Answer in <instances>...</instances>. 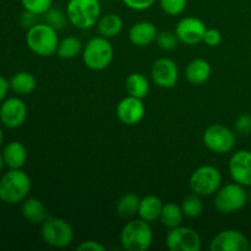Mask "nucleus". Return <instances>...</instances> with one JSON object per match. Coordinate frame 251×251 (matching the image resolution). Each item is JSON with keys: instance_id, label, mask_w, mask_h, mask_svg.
Instances as JSON below:
<instances>
[{"instance_id": "obj_18", "label": "nucleus", "mask_w": 251, "mask_h": 251, "mask_svg": "<svg viewBox=\"0 0 251 251\" xmlns=\"http://www.w3.org/2000/svg\"><path fill=\"white\" fill-rule=\"evenodd\" d=\"M1 154L5 166L9 167L10 169H22L28 158L26 147L20 141H11L5 145Z\"/></svg>"}, {"instance_id": "obj_41", "label": "nucleus", "mask_w": 251, "mask_h": 251, "mask_svg": "<svg viewBox=\"0 0 251 251\" xmlns=\"http://www.w3.org/2000/svg\"><path fill=\"white\" fill-rule=\"evenodd\" d=\"M249 250H251V247H250V248H249Z\"/></svg>"}, {"instance_id": "obj_8", "label": "nucleus", "mask_w": 251, "mask_h": 251, "mask_svg": "<svg viewBox=\"0 0 251 251\" xmlns=\"http://www.w3.org/2000/svg\"><path fill=\"white\" fill-rule=\"evenodd\" d=\"M189 184L191 191L201 198L215 195L222 185V174L213 166H201L191 174Z\"/></svg>"}, {"instance_id": "obj_30", "label": "nucleus", "mask_w": 251, "mask_h": 251, "mask_svg": "<svg viewBox=\"0 0 251 251\" xmlns=\"http://www.w3.org/2000/svg\"><path fill=\"white\" fill-rule=\"evenodd\" d=\"M156 42L162 50L171 51V50H174V49L178 47L179 38L176 34V32L163 31V32H159L158 36H157Z\"/></svg>"}, {"instance_id": "obj_34", "label": "nucleus", "mask_w": 251, "mask_h": 251, "mask_svg": "<svg viewBox=\"0 0 251 251\" xmlns=\"http://www.w3.org/2000/svg\"><path fill=\"white\" fill-rule=\"evenodd\" d=\"M123 4L134 11H145L153 6L156 0H122Z\"/></svg>"}, {"instance_id": "obj_14", "label": "nucleus", "mask_w": 251, "mask_h": 251, "mask_svg": "<svg viewBox=\"0 0 251 251\" xmlns=\"http://www.w3.org/2000/svg\"><path fill=\"white\" fill-rule=\"evenodd\" d=\"M249 248L248 238L235 229L222 230L213 238L210 244L211 251H247Z\"/></svg>"}, {"instance_id": "obj_38", "label": "nucleus", "mask_w": 251, "mask_h": 251, "mask_svg": "<svg viewBox=\"0 0 251 251\" xmlns=\"http://www.w3.org/2000/svg\"><path fill=\"white\" fill-rule=\"evenodd\" d=\"M9 91H10V82L4 77V76L0 75V103L7 97Z\"/></svg>"}, {"instance_id": "obj_21", "label": "nucleus", "mask_w": 251, "mask_h": 251, "mask_svg": "<svg viewBox=\"0 0 251 251\" xmlns=\"http://www.w3.org/2000/svg\"><path fill=\"white\" fill-rule=\"evenodd\" d=\"M10 90L19 96H28L36 90L37 80L28 71H19L9 80Z\"/></svg>"}, {"instance_id": "obj_12", "label": "nucleus", "mask_w": 251, "mask_h": 251, "mask_svg": "<svg viewBox=\"0 0 251 251\" xmlns=\"http://www.w3.org/2000/svg\"><path fill=\"white\" fill-rule=\"evenodd\" d=\"M207 29L205 22L198 17H184L176 27V34L179 42L186 46H195L203 41V36Z\"/></svg>"}, {"instance_id": "obj_27", "label": "nucleus", "mask_w": 251, "mask_h": 251, "mask_svg": "<svg viewBox=\"0 0 251 251\" xmlns=\"http://www.w3.org/2000/svg\"><path fill=\"white\" fill-rule=\"evenodd\" d=\"M82 49L83 44L77 37L68 36L59 42L56 54H58L59 58L64 59V60H70V59L76 58L78 54L82 53Z\"/></svg>"}, {"instance_id": "obj_3", "label": "nucleus", "mask_w": 251, "mask_h": 251, "mask_svg": "<svg viewBox=\"0 0 251 251\" xmlns=\"http://www.w3.org/2000/svg\"><path fill=\"white\" fill-rule=\"evenodd\" d=\"M65 12L69 22L74 27L88 29L97 25L102 6L100 0H69Z\"/></svg>"}, {"instance_id": "obj_40", "label": "nucleus", "mask_w": 251, "mask_h": 251, "mask_svg": "<svg viewBox=\"0 0 251 251\" xmlns=\"http://www.w3.org/2000/svg\"><path fill=\"white\" fill-rule=\"evenodd\" d=\"M2 141H4V134H2V130L1 127H0V147H1Z\"/></svg>"}, {"instance_id": "obj_37", "label": "nucleus", "mask_w": 251, "mask_h": 251, "mask_svg": "<svg viewBox=\"0 0 251 251\" xmlns=\"http://www.w3.org/2000/svg\"><path fill=\"white\" fill-rule=\"evenodd\" d=\"M105 248L95 240H85L77 245V251H104Z\"/></svg>"}, {"instance_id": "obj_13", "label": "nucleus", "mask_w": 251, "mask_h": 251, "mask_svg": "<svg viewBox=\"0 0 251 251\" xmlns=\"http://www.w3.org/2000/svg\"><path fill=\"white\" fill-rule=\"evenodd\" d=\"M151 76L153 82L161 88H173L179 78V69L176 61L169 58H161L152 65Z\"/></svg>"}, {"instance_id": "obj_26", "label": "nucleus", "mask_w": 251, "mask_h": 251, "mask_svg": "<svg viewBox=\"0 0 251 251\" xmlns=\"http://www.w3.org/2000/svg\"><path fill=\"white\" fill-rule=\"evenodd\" d=\"M183 218L184 212L181 210V206L176 205L174 202L163 203V208H162L159 220H161L162 225L164 227H167L168 229L179 227L183 223Z\"/></svg>"}, {"instance_id": "obj_20", "label": "nucleus", "mask_w": 251, "mask_h": 251, "mask_svg": "<svg viewBox=\"0 0 251 251\" xmlns=\"http://www.w3.org/2000/svg\"><path fill=\"white\" fill-rule=\"evenodd\" d=\"M21 211L25 220L32 225H42L49 216L44 203L36 198H27L22 201Z\"/></svg>"}, {"instance_id": "obj_1", "label": "nucleus", "mask_w": 251, "mask_h": 251, "mask_svg": "<svg viewBox=\"0 0 251 251\" xmlns=\"http://www.w3.org/2000/svg\"><path fill=\"white\" fill-rule=\"evenodd\" d=\"M31 178L22 169H10L0 178V200L16 205L26 200L31 191Z\"/></svg>"}, {"instance_id": "obj_22", "label": "nucleus", "mask_w": 251, "mask_h": 251, "mask_svg": "<svg viewBox=\"0 0 251 251\" xmlns=\"http://www.w3.org/2000/svg\"><path fill=\"white\" fill-rule=\"evenodd\" d=\"M162 208H163V202L161 201V199L154 195H147L140 200L137 215L146 222H156L157 220H159Z\"/></svg>"}, {"instance_id": "obj_32", "label": "nucleus", "mask_w": 251, "mask_h": 251, "mask_svg": "<svg viewBox=\"0 0 251 251\" xmlns=\"http://www.w3.org/2000/svg\"><path fill=\"white\" fill-rule=\"evenodd\" d=\"M188 0H159V5L163 12L169 16L180 15L185 10Z\"/></svg>"}, {"instance_id": "obj_4", "label": "nucleus", "mask_w": 251, "mask_h": 251, "mask_svg": "<svg viewBox=\"0 0 251 251\" xmlns=\"http://www.w3.org/2000/svg\"><path fill=\"white\" fill-rule=\"evenodd\" d=\"M153 242V232L142 218L131 220L123 227L120 233V243L126 251H146Z\"/></svg>"}, {"instance_id": "obj_33", "label": "nucleus", "mask_w": 251, "mask_h": 251, "mask_svg": "<svg viewBox=\"0 0 251 251\" xmlns=\"http://www.w3.org/2000/svg\"><path fill=\"white\" fill-rule=\"evenodd\" d=\"M235 131L240 135H249L251 132V115L242 114L235 120Z\"/></svg>"}, {"instance_id": "obj_7", "label": "nucleus", "mask_w": 251, "mask_h": 251, "mask_svg": "<svg viewBox=\"0 0 251 251\" xmlns=\"http://www.w3.org/2000/svg\"><path fill=\"white\" fill-rule=\"evenodd\" d=\"M248 201L244 186L238 183L221 186L215 194V207L221 213H234L242 210Z\"/></svg>"}, {"instance_id": "obj_24", "label": "nucleus", "mask_w": 251, "mask_h": 251, "mask_svg": "<svg viewBox=\"0 0 251 251\" xmlns=\"http://www.w3.org/2000/svg\"><path fill=\"white\" fill-rule=\"evenodd\" d=\"M125 90L129 96L144 100L150 92V82L142 74L132 73L125 80Z\"/></svg>"}, {"instance_id": "obj_28", "label": "nucleus", "mask_w": 251, "mask_h": 251, "mask_svg": "<svg viewBox=\"0 0 251 251\" xmlns=\"http://www.w3.org/2000/svg\"><path fill=\"white\" fill-rule=\"evenodd\" d=\"M181 210H183L184 216L189 218H198L202 215L203 212V202L201 200V196L198 194L193 193L188 195L181 202Z\"/></svg>"}, {"instance_id": "obj_9", "label": "nucleus", "mask_w": 251, "mask_h": 251, "mask_svg": "<svg viewBox=\"0 0 251 251\" xmlns=\"http://www.w3.org/2000/svg\"><path fill=\"white\" fill-rule=\"evenodd\" d=\"M203 144L215 153H228L235 145V135L229 127L222 124H213L203 132Z\"/></svg>"}, {"instance_id": "obj_11", "label": "nucleus", "mask_w": 251, "mask_h": 251, "mask_svg": "<svg viewBox=\"0 0 251 251\" xmlns=\"http://www.w3.org/2000/svg\"><path fill=\"white\" fill-rule=\"evenodd\" d=\"M27 105L20 97L5 98L0 103V122L9 129L22 126L27 119Z\"/></svg>"}, {"instance_id": "obj_10", "label": "nucleus", "mask_w": 251, "mask_h": 251, "mask_svg": "<svg viewBox=\"0 0 251 251\" xmlns=\"http://www.w3.org/2000/svg\"><path fill=\"white\" fill-rule=\"evenodd\" d=\"M166 245L171 251H200L201 238L193 228L179 226L167 233Z\"/></svg>"}, {"instance_id": "obj_6", "label": "nucleus", "mask_w": 251, "mask_h": 251, "mask_svg": "<svg viewBox=\"0 0 251 251\" xmlns=\"http://www.w3.org/2000/svg\"><path fill=\"white\" fill-rule=\"evenodd\" d=\"M41 235L47 245L55 249H63L73 242L74 230L63 218L48 216L42 223Z\"/></svg>"}, {"instance_id": "obj_39", "label": "nucleus", "mask_w": 251, "mask_h": 251, "mask_svg": "<svg viewBox=\"0 0 251 251\" xmlns=\"http://www.w3.org/2000/svg\"><path fill=\"white\" fill-rule=\"evenodd\" d=\"M4 166H5V162H4V158H2L1 152H0V174H1L2 169H4Z\"/></svg>"}, {"instance_id": "obj_31", "label": "nucleus", "mask_w": 251, "mask_h": 251, "mask_svg": "<svg viewBox=\"0 0 251 251\" xmlns=\"http://www.w3.org/2000/svg\"><path fill=\"white\" fill-rule=\"evenodd\" d=\"M25 10L34 12V14L42 15L48 11L53 6V0H20Z\"/></svg>"}, {"instance_id": "obj_17", "label": "nucleus", "mask_w": 251, "mask_h": 251, "mask_svg": "<svg viewBox=\"0 0 251 251\" xmlns=\"http://www.w3.org/2000/svg\"><path fill=\"white\" fill-rule=\"evenodd\" d=\"M158 36V31L153 22L140 21L131 26L129 31V39L134 46L147 47L153 43Z\"/></svg>"}, {"instance_id": "obj_36", "label": "nucleus", "mask_w": 251, "mask_h": 251, "mask_svg": "<svg viewBox=\"0 0 251 251\" xmlns=\"http://www.w3.org/2000/svg\"><path fill=\"white\" fill-rule=\"evenodd\" d=\"M38 16L39 15L34 14V12L25 10V11L20 15L19 24L21 25V27H24V28L29 29L31 27H33L34 25L38 24Z\"/></svg>"}, {"instance_id": "obj_19", "label": "nucleus", "mask_w": 251, "mask_h": 251, "mask_svg": "<svg viewBox=\"0 0 251 251\" xmlns=\"http://www.w3.org/2000/svg\"><path fill=\"white\" fill-rule=\"evenodd\" d=\"M212 69L210 63L205 59H194L185 69V77L191 85H202L210 78Z\"/></svg>"}, {"instance_id": "obj_25", "label": "nucleus", "mask_w": 251, "mask_h": 251, "mask_svg": "<svg viewBox=\"0 0 251 251\" xmlns=\"http://www.w3.org/2000/svg\"><path fill=\"white\" fill-rule=\"evenodd\" d=\"M140 200L141 199L136 194H125L124 196H122L119 199V201L117 202V206H115L117 215L120 218H123V220H130L134 216H136L139 213Z\"/></svg>"}, {"instance_id": "obj_29", "label": "nucleus", "mask_w": 251, "mask_h": 251, "mask_svg": "<svg viewBox=\"0 0 251 251\" xmlns=\"http://www.w3.org/2000/svg\"><path fill=\"white\" fill-rule=\"evenodd\" d=\"M43 20L46 24H48L49 26H51L53 28H55L56 31H60L64 27L66 26V24L69 22L68 16H66V12H63L59 9H54L53 6L48 10V11L44 12Z\"/></svg>"}, {"instance_id": "obj_23", "label": "nucleus", "mask_w": 251, "mask_h": 251, "mask_svg": "<svg viewBox=\"0 0 251 251\" xmlns=\"http://www.w3.org/2000/svg\"><path fill=\"white\" fill-rule=\"evenodd\" d=\"M123 20L119 15L117 14H107L100 16V19L97 22V31L98 34L104 38H114L122 32Z\"/></svg>"}, {"instance_id": "obj_2", "label": "nucleus", "mask_w": 251, "mask_h": 251, "mask_svg": "<svg viewBox=\"0 0 251 251\" xmlns=\"http://www.w3.org/2000/svg\"><path fill=\"white\" fill-rule=\"evenodd\" d=\"M58 31L46 22H38L27 29L26 44L29 50L42 58L54 55L59 46Z\"/></svg>"}, {"instance_id": "obj_35", "label": "nucleus", "mask_w": 251, "mask_h": 251, "mask_svg": "<svg viewBox=\"0 0 251 251\" xmlns=\"http://www.w3.org/2000/svg\"><path fill=\"white\" fill-rule=\"evenodd\" d=\"M203 43L208 47H217L222 42V34L216 28H207L203 36Z\"/></svg>"}, {"instance_id": "obj_16", "label": "nucleus", "mask_w": 251, "mask_h": 251, "mask_svg": "<svg viewBox=\"0 0 251 251\" xmlns=\"http://www.w3.org/2000/svg\"><path fill=\"white\" fill-rule=\"evenodd\" d=\"M145 104L142 100L127 95L117 104V117L123 124L136 125L144 119L145 117Z\"/></svg>"}, {"instance_id": "obj_5", "label": "nucleus", "mask_w": 251, "mask_h": 251, "mask_svg": "<svg viewBox=\"0 0 251 251\" xmlns=\"http://www.w3.org/2000/svg\"><path fill=\"white\" fill-rule=\"evenodd\" d=\"M114 56V49L109 39L102 36L91 38L83 46L82 60L90 70L102 71L110 65Z\"/></svg>"}, {"instance_id": "obj_15", "label": "nucleus", "mask_w": 251, "mask_h": 251, "mask_svg": "<svg viewBox=\"0 0 251 251\" xmlns=\"http://www.w3.org/2000/svg\"><path fill=\"white\" fill-rule=\"evenodd\" d=\"M228 169L235 183L243 186H251V151L240 150L235 152L230 157Z\"/></svg>"}]
</instances>
